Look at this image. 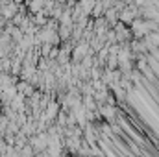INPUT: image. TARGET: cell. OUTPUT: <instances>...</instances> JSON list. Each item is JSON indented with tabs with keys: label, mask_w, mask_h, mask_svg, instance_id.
<instances>
[{
	"label": "cell",
	"mask_w": 159,
	"mask_h": 157,
	"mask_svg": "<svg viewBox=\"0 0 159 157\" xmlns=\"http://www.w3.org/2000/svg\"><path fill=\"white\" fill-rule=\"evenodd\" d=\"M17 92H19V94H22L24 98H30V96L35 92V87H34V85H30L28 81H19V83H17Z\"/></svg>",
	"instance_id": "obj_6"
},
{
	"label": "cell",
	"mask_w": 159,
	"mask_h": 157,
	"mask_svg": "<svg viewBox=\"0 0 159 157\" xmlns=\"http://www.w3.org/2000/svg\"><path fill=\"white\" fill-rule=\"evenodd\" d=\"M81 104H83L85 111H96L98 109V105H96V102H94L93 96H81Z\"/></svg>",
	"instance_id": "obj_8"
},
{
	"label": "cell",
	"mask_w": 159,
	"mask_h": 157,
	"mask_svg": "<svg viewBox=\"0 0 159 157\" xmlns=\"http://www.w3.org/2000/svg\"><path fill=\"white\" fill-rule=\"evenodd\" d=\"M129 32H131V37L137 41L144 39L148 34H150V30H148V22L144 20V19H135L131 24H129Z\"/></svg>",
	"instance_id": "obj_1"
},
{
	"label": "cell",
	"mask_w": 159,
	"mask_h": 157,
	"mask_svg": "<svg viewBox=\"0 0 159 157\" xmlns=\"http://www.w3.org/2000/svg\"><path fill=\"white\" fill-rule=\"evenodd\" d=\"M100 17H104V6H102V2H94V7L91 11V19H100Z\"/></svg>",
	"instance_id": "obj_9"
},
{
	"label": "cell",
	"mask_w": 159,
	"mask_h": 157,
	"mask_svg": "<svg viewBox=\"0 0 159 157\" xmlns=\"http://www.w3.org/2000/svg\"><path fill=\"white\" fill-rule=\"evenodd\" d=\"M0 157H6V155H0Z\"/></svg>",
	"instance_id": "obj_10"
},
{
	"label": "cell",
	"mask_w": 159,
	"mask_h": 157,
	"mask_svg": "<svg viewBox=\"0 0 159 157\" xmlns=\"http://www.w3.org/2000/svg\"><path fill=\"white\" fill-rule=\"evenodd\" d=\"M78 7L81 9L83 15L91 17V11H93V7H94V0H81V2H78Z\"/></svg>",
	"instance_id": "obj_7"
},
{
	"label": "cell",
	"mask_w": 159,
	"mask_h": 157,
	"mask_svg": "<svg viewBox=\"0 0 159 157\" xmlns=\"http://www.w3.org/2000/svg\"><path fill=\"white\" fill-rule=\"evenodd\" d=\"M89 52H91V50H89V43L80 41L78 44L72 48V52H70V63H81V59H83Z\"/></svg>",
	"instance_id": "obj_2"
},
{
	"label": "cell",
	"mask_w": 159,
	"mask_h": 157,
	"mask_svg": "<svg viewBox=\"0 0 159 157\" xmlns=\"http://www.w3.org/2000/svg\"><path fill=\"white\" fill-rule=\"evenodd\" d=\"M96 111L100 113V117L104 118V120H107V124H109V126H111V124H115V118H117V107H115V105L104 104V105H100Z\"/></svg>",
	"instance_id": "obj_4"
},
{
	"label": "cell",
	"mask_w": 159,
	"mask_h": 157,
	"mask_svg": "<svg viewBox=\"0 0 159 157\" xmlns=\"http://www.w3.org/2000/svg\"><path fill=\"white\" fill-rule=\"evenodd\" d=\"M111 30L115 32L117 43H119V44H122V43H129V41L133 39V37H131V32H129V26H124L122 22H117Z\"/></svg>",
	"instance_id": "obj_3"
},
{
	"label": "cell",
	"mask_w": 159,
	"mask_h": 157,
	"mask_svg": "<svg viewBox=\"0 0 159 157\" xmlns=\"http://www.w3.org/2000/svg\"><path fill=\"white\" fill-rule=\"evenodd\" d=\"M63 148H65V152H69V154H76V155H78L80 148H81V139H78V137L63 139Z\"/></svg>",
	"instance_id": "obj_5"
}]
</instances>
